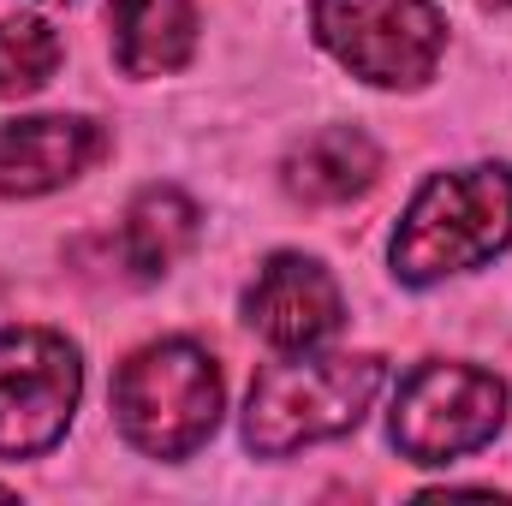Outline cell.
I'll use <instances>...</instances> for the list:
<instances>
[{
	"label": "cell",
	"instance_id": "9",
	"mask_svg": "<svg viewBox=\"0 0 512 506\" xmlns=\"http://www.w3.org/2000/svg\"><path fill=\"white\" fill-rule=\"evenodd\" d=\"M382 173V149L364 137L358 126H322L310 137H298L280 161V185L310 203V209H334V203H352L376 185Z\"/></svg>",
	"mask_w": 512,
	"mask_h": 506
},
{
	"label": "cell",
	"instance_id": "7",
	"mask_svg": "<svg viewBox=\"0 0 512 506\" xmlns=\"http://www.w3.org/2000/svg\"><path fill=\"white\" fill-rule=\"evenodd\" d=\"M245 316H251V328L268 346H280V352H310V346H322L328 334H340L346 304H340L334 274H328L316 256L280 251V256L262 262L256 286L245 292Z\"/></svg>",
	"mask_w": 512,
	"mask_h": 506
},
{
	"label": "cell",
	"instance_id": "14",
	"mask_svg": "<svg viewBox=\"0 0 512 506\" xmlns=\"http://www.w3.org/2000/svg\"><path fill=\"white\" fill-rule=\"evenodd\" d=\"M0 501H12V489H6V483H0Z\"/></svg>",
	"mask_w": 512,
	"mask_h": 506
},
{
	"label": "cell",
	"instance_id": "4",
	"mask_svg": "<svg viewBox=\"0 0 512 506\" xmlns=\"http://www.w3.org/2000/svg\"><path fill=\"white\" fill-rule=\"evenodd\" d=\"M316 42L376 90H417L447 54V18L429 0H316Z\"/></svg>",
	"mask_w": 512,
	"mask_h": 506
},
{
	"label": "cell",
	"instance_id": "11",
	"mask_svg": "<svg viewBox=\"0 0 512 506\" xmlns=\"http://www.w3.org/2000/svg\"><path fill=\"white\" fill-rule=\"evenodd\" d=\"M197 233H203L197 203L185 191H173V185H149V191L131 197V209H126L120 256H126V268L137 280H155V274H167L179 256L197 245Z\"/></svg>",
	"mask_w": 512,
	"mask_h": 506
},
{
	"label": "cell",
	"instance_id": "8",
	"mask_svg": "<svg viewBox=\"0 0 512 506\" xmlns=\"http://www.w3.org/2000/svg\"><path fill=\"white\" fill-rule=\"evenodd\" d=\"M108 137L96 120L78 114H36V120H6L0 126V197H42L66 179H78Z\"/></svg>",
	"mask_w": 512,
	"mask_h": 506
},
{
	"label": "cell",
	"instance_id": "1",
	"mask_svg": "<svg viewBox=\"0 0 512 506\" xmlns=\"http://www.w3.org/2000/svg\"><path fill=\"white\" fill-rule=\"evenodd\" d=\"M512 245V167H453L435 173L399 233H393V274L405 286H435L447 274L483 268L489 256H501Z\"/></svg>",
	"mask_w": 512,
	"mask_h": 506
},
{
	"label": "cell",
	"instance_id": "2",
	"mask_svg": "<svg viewBox=\"0 0 512 506\" xmlns=\"http://www.w3.org/2000/svg\"><path fill=\"white\" fill-rule=\"evenodd\" d=\"M387 381V364L370 352H340V358H286L268 364L251 381L245 405V441L262 459H286L310 441H334L364 423Z\"/></svg>",
	"mask_w": 512,
	"mask_h": 506
},
{
	"label": "cell",
	"instance_id": "5",
	"mask_svg": "<svg viewBox=\"0 0 512 506\" xmlns=\"http://www.w3.org/2000/svg\"><path fill=\"white\" fill-rule=\"evenodd\" d=\"M507 423V381L477 364H417L393 399V447L411 465L477 453Z\"/></svg>",
	"mask_w": 512,
	"mask_h": 506
},
{
	"label": "cell",
	"instance_id": "10",
	"mask_svg": "<svg viewBox=\"0 0 512 506\" xmlns=\"http://www.w3.org/2000/svg\"><path fill=\"white\" fill-rule=\"evenodd\" d=\"M108 24L126 78L179 72L197 48V0H108Z\"/></svg>",
	"mask_w": 512,
	"mask_h": 506
},
{
	"label": "cell",
	"instance_id": "12",
	"mask_svg": "<svg viewBox=\"0 0 512 506\" xmlns=\"http://www.w3.org/2000/svg\"><path fill=\"white\" fill-rule=\"evenodd\" d=\"M60 72V36L42 18H0V96H36Z\"/></svg>",
	"mask_w": 512,
	"mask_h": 506
},
{
	"label": "cell",
	"instance_id": "13",
	"mask_svg": "<svg viewBox=\"0 0 512 506\" xmlns=\"http://www.w3.org/2000/svg\"><path fill=\"white\" fill-rule=\"evenodd\" d=\"M483 6H495V12H501V6H512V0H483Z\"/></svg>",
	"mask_w": 512,
	"mask_h": 506
},
{
	"label": "cell",
	"instance_id": "6",
	"mask_svg": "<svg viewBox=\"0 0 512 506\" xmlns=\"http://www.w3.org/2000/svg\"><path fill=\"white\" fill-rule=\"evenodd\" d=\"M84 364L78 346L48 328H6L0 334V459L48 453L78 411Z\"/></svg>",
	"mask_w": 512,
	"mask_h": 506
},
{
	"label": "cell",
	"instance_id": "3",
	"mask_svg": "<svg viewBox=\"0 0 512 506\" xmlns=\"http://www.w3.org/2000/svg\"><path fill=\"white\" fill-rule=\"evenodd\" d=\"M120 435L149 459H191L221 423V370L197 340H155L114 376Z\"/></svg>",
	"mask_w": 512,
	"mask_h": 506
}]
</instances>
